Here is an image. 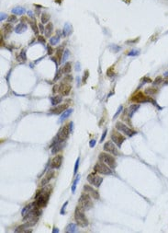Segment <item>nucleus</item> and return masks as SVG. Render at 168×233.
<instances>
[{
  "mask_svg": "<svg viewBox=\"0 0 168 233\" xmlns=\"http://www.w3.org/2000/svg\"><path fill=\"white\" fill-rule=\"evenodd\" d=\"M54 175H55V171H54L53 169L50 170V171H47V173L45 174L44 178H43L42 180H41V187L47 185V184L49 183V182H50V181L54 177Z\"/></svg>",
  "mask_w": 168,
  "mask_h": 233,
  "instance_id": "12",
  "label": "nucleus"
},
{
  "mask_svg": "<svg viewBox=\"0 0 168 233\" xmlns=\"http://www.w3.org/2000/svg\"><path fill=\"white\" fill-rule=\"evenodd\" d=\"M27 28H28V26H27L26 23H24V22L19 23V24H18V26L15 28V31H16V33L21 34V33H23V32L26 31Z\"/></svg>",
  "mask_w": 168,
  "mask_h": 233,
  "instance_id": "18",
  "label": "nucleus"
},
{
  "mask_svg": "<svg viewBox=\"0 0 168 233\" xmlns=\"http://www.w3.org/2000/svg\"><path fill=\"white\" fill-rule=\"evenodd\" d=\"M103 149L107 152H109L110 154L115 155V156H120V152L117 147V145L113 141H107L103 146Z\"/></svg>",
  "mask_w": 168,
  "mask_h": 233,
  "instance_id": "10",
  "label": "nucleus"
},
{
  "mask_svg": "<svg viewBox=\"0 0 168 233\" xmlns=\"http://www.w3.org/2000/svg\"><path fill=\"white\" fill-rule=\"evenodd\" d=\"M84 211L85 210H83L79 205H77L75 211V219L76 221V224L82 227H86L89 225V221L86 218Z\"/></svg>",
  "mask_w": 168,
  "mask_h": 233,
  "instance_id": "2",
  "label": "nucleus"
},
{
  "mask_svg": "<svg viewBox=\"0 0 168 233\" xmlns=\"http://www.w3.org/2000/svg\"><path fill=\"white\" fill-rule=\"evenodd\" d=\"M107 133H108V130L107 129H105L104 130V132H103V135H102V136H101V139H100V142H103L105 140V137H106V135H107Z\"/></svg>",
  "mask_w": 168,
  "mask_h": 233,
  "instance_id": "51",
  "label": "nucleus"
},
{
  "mask_svg": "<svg viewBox=\"0 0 168 233\" xmlns=\"http://www.w3.org/2000/svg\"><path fill=\"white\" fill-rule=\"evenodd\" d=\"M140 108V105L139 104H132V105H131L129 107V109H127V115L129 118H132L133 114L135 113V112L137 111V110Z\"/></svg>",
  "mask_w": 168,
  "mask_h": 233,
  "instance_id": "16",
  "label": "nucleus"
},
{
  "mask_svg": "<svg viewBox=\"0 0 168 233\" xmlns=\"http://www.w3.org/2000/svg\"><path fill=\"white\" fill-rule=\"evenodd\" d=\"M79 180H80V175H77L76 176V178H75V180L74 181V182H73V184H72V193H73V194H75V190H76V186H77V184H78V182H79Z\"/></svg>",
  "mask_w": 168,
  "mask_h": 233,
  "instance_id": "32",
  "label": "nucleus"
},
{
  "mask_svg": "<svg viewBox=\"0 0 168 233\" xmlns=\"http://www.w3.org/2000/svg\"><path fill=\"white\" fill-rule=\"evenodd\" d=\"M84 190H85V192L88 193V194L91 195V197H93L95 200H98L99 198H100L98 191L94 189L90 184H86V185H84Z\"/></svg>",
  "mask_w": 168,
  "mask_h": 233,
  "instance_id": "11",
  "label": "nucleus"
},
{
  "mask_svg": "<svg viewBox=\"0 0 168 233\" xmlns=\"http://www.w3.org/2000/svg\"><path fill=\"white\" fill-rule=\"evenodd\" d=\"M64 48L62 47V46H60V47H58L57 49H56V52H55V57L57 59H58L59 63L62 62V58H63V55H64Z\"/></svg>",
  "mask_w": 168,
  "mask_h": 233,
  "instance_id": "22",
  "label": "nucleus"
},
{
  "mask_svg": "<svg viewBox=\"0 0 168 233\" xmlns=\"http://www.w3.org/2000/svg\"><path fill=\"white\" fill-rule=\"evenodd\" d=\"M28 227H29L26 225V223H25V224H23V225L19 226V227L15 229V232H26V230H27L26 229H28Z\"/></svg>",
  "mask_w": 168,
  "mask_h": 233,
  "instance_id": "36",
  "label": "nucleus"
},
{
  "mask_svg": "<svg viewBox=\"0 0 168 233\" xmlns=\"http://www.w3.org/2000/svg\"><path fill=\"white\" fill-rule=\"evenodd\" d=\"M39 29H40V30H41V32H42V33H43V32H45V28L43 27L42 23L39 25Z\"/></svg>",
  "mask_w": 168,
  "mask_h": 233,
  "instance_id": "54",
  "label": "nucleus"
},
{
  "mask_svg": "<svg viewBox=\"0 0 168 233\" xmlns=\"http://www.w3.org/2000/svg\"><path fill=\"white\" fill-rule=\"evenodd\" d=\"M67 205H68V201H66L65 203L63 205L62 209H61V211H60V214L61 215H65V209H66V206H67Z\"/></svg>",
  "mask_w": 168,
  "mask_h": 233,
  "instance_id": "46",
  "label": "nucleus"
},
{
  "mask_svg": "<svg viewBox=\"0 0 168 233\" xmlns=\"http://www.w3.org/2000/svg\"><path fill=\"white\" fill-rule=\"evenodd\" d=\"M78 205L85 211H88L92 208L93 206V203L91 201V197L88 193H83L81 194L80 198L78 200Z\"/></svg>",
  "mask_w": 168,
  "mask_h": 233,
  "instance_id": "3",
  "label": "nucleus"
},
{
  "mask_svg": "<svg viewBox=\"0 0 168 233\" xmlns=\"http://www.w3.org/2000/svg\"><path fill=\"white\" fill-rule=\"evenodd\" d=\"M17 60L19 61V62H26L27 60V56H26V49H23L22 51L20 52L19 56H17Z\"/></svg>",
  "mask_w": 168,
  "mask_h": 233,
  "instance_id": "28",
  "label": "nucleus"
},
{
  "mask_svg": "<svg viewBox=\"0 0 168 233\" xmlns=\"http://www.w3.org/2000/svg\"><path fill=\"white\" fill-rule=\"evenodd\" d=\"M30 23V26H31V29H32V30H33L34 33H35V34L39 33V30H39V27H38L37 24H36V21L33 19V20H31Z\"/></svg>",
  "mask_w": 168,
  "mask_h": 233,
  "instance_id": "34",
  "label": "nucleus"
},
{
  "mask_svg": "<svg viewBox=\"0 0 168 233\" xmlns=\"http://www.w3.org/2000/svg\"><path fill=\"white\" fill-rule=\"evenodd\" d=\"M111 140L116 144L118 147H121L122 144H123L124 141L126 140V137L124 136L123 135H121L119 130L113 129L111 133Z\"/></svg>",
  "mask_w": 168,
  "mask_h": 233,
  "instance_id": "8",
  "label": "nucleus"
},
{
  "mask_svg": "<svg viewBox=\"0 0 168 233\" xmlns=\"http://www.w3.org/2000/svg\"><path fill=\"white\" fill-rule=\"evenodd\" d=\"M28 15H29V17L33 18V15H34V14H33V12H32V11H29V12H28Z\"/></svg>",
  "mask_w": 168,
  "mask_h": 233,
  "instance_id": "56",
  "label": "nucleus"
},
{
  "mask_svg": "<svg viewBox=\"0 0 168 233\" xmlns=\"http://www.w3.org/2000/svg\"><path fill=\"white\" fill-rule=\"evenodd\" d=\"M115 127H116L117 130H119L120 132L123 133L124 135H127V136H129V137L133 136V135L137 134L136 131H134L133 129H131V128L129 127L127 124H123V123L120 122V121H119V122L116 123V124H115Z\"/></svg>",
  "mask_w": 168,
  "mask_h": 233,
  "instance_id": "6",
  "label": "nucleus"
},
{
  "mask_svg": "<svg viewBox=\"0 0 168 233\" xmlns=\"http://www.w3.org/2000/svg\"><path fill=\"white\" fill-rule=\"evenodd\" d=\"M69 55H70V51L68 49H65L64 52V55H63V58H62V62H61V64H64V63H66V61L68 60V57H69Z\"/></svg>",
  "mask_w": 168,
  "mask_h": 233,
  "instance_id": "35",
  "label": "nucleus"
},
{
  "mask_svg": "<svg viewBox=\"0 0 168 233\" xmlns=\"http://www.w3.org/2000/svg\"><path fill=\"white\" fill-rule=\"evenodd\" d=\"M142 81H144V82H146V83H152V82H153V80H152L150 77H142Z\"/></svg>",
  "mask_w": 168,
  "mask_h": 233,
  "instance_id": "49",
  "label": "nucleus"
},
{
  "mask_svg": "<svg viewBox=\"0 0 168 233\" xmlns=\"http://www.w3.org/2000/svg\"><path fill=\"white\" fill-rule=\"evenodd\" d=\"M98 160L99 161H102L104 163H106L108 166H109L111 169H115L117 167V163H116V160L113 158V156L108 154L106 152H102L99 154L98 156Z\"/></svg>",
  "mask_w": 168,
  "mask_h": 233,
  "instance_id": "5",
  "label": "nucleus"
},
{
  "mask_svg": "<svg viewBox=\"0 0 168 233\" xmlns=\"http://www.w3.org/2000/svg\"><path fill=\"white\" fill-rule=\"evenodd\" d=\"M52 232H53V233H58L59 232V229H57V227H54V229H52Z\"/></svg>",
  "mask_w": 168,
  "mask_h": 233,
  "instance_id": "57",
  "label": "nucleus"
},
{
  "mask_svg": "<svg viewBox=\"0 0 168 233\" xmlns=\"http://www.w3.org/2000/svg\"><path fill=\"white\" fill-rule=\"evenodd\" d=\"M27 20H28V19H27V18H24V17L21 18V21H27Z\"/></svg>",
  "mask_w": 168,
  "mask_h": 233,
  "instance_id": "59",
  "label": "nucleus"
},
{
  "mask_svg": "<svg viewBox=\"0 0 168 233\" xmlns=\"http://www.w3.org/2000/svg\"><path fill=\"white\" fill-rule=\"evenodd\" d=\"M33 206H34V202H33V203H31V204H29V205H27L26 206L22 209V211H21V215H22V216H25L26 215H28L29 213L31 211V209L33 208Z\"/></svg>",
  "mask_w": 168,
  "mask_h": 233,
  "instance_id": "23",
  "label": "nucleus"
},
{
  "mask_svg": "<svg viewBox=\"0 0 168 233\" xmlns=\"http://www.w3.org/2000/svg\"><path fill=\"white\" fill-rule=\"evenodd\" d=\"M60 43V37L58 35H54L50 38V44L51 45H57Z\"/></svg>",
  "mask_w": 168,
  "mask_h": 233,
  "instance_id": "29",
  "label": "nucleus"
},
{
  "mask_svg": "<svg viewBox=\"0 0 168 233\" xmlns=\"http://www.w3.org/2000/svg\"><path fill=\"white\" fill-rule=\"evenodd\" d=\"M7 19V15L5 13H1V17H0V21H3L4 19Z\"/></svg>",
  "mask_w": 168,
  "mask_h": 233,
  "instance_id": "55",
  "label": "nucleus"
},
{
  "mask_svg": "<svg viewBox=\"0 0 168 233\" xmlns=\"http://www.w3.org/2000/svg\"><path fill=\"white\" fill-rule=\"evenodd\" d=\"M71 89L72 87L65 82H63L59 87V91H60V93H62L63 96H68L69 93L71 92Z\"/></svg>",
  "mask_w": 168,
  "mask_h": 233,
  "instance_id": "14",
  "label": "nucleus"
},
{
  "mask_svg": "<svg viewBox=\"0 0 168 233\" xmlns=\"http://www.w3.org/2000/svg\"><path fill=\"white\" fill-rule=\"evenodd\" d=\"M72 32H73L72 26L69 23H65V25H64V30H63V36H64V37H67V36L71 35Z\"/></svg>",
  "mask_w": 168,
  "mask_h": 233,
  "instance_id": "19",
  "label": "nucleus"
},
{
  "mask_svg": "<svg viewBox=\"0 0 168 233\" xmlns=\"http://www.w3.org/2000/svg\"><path fill=\"white\" fill-rule=\"evenodd\" d=\"M86 179H87V182H89L91 185H94L95 187H97V188L100 187V185L103 182V178L100 176H98L97 174H96V172L88 174V176Z\"/></svg>",
  "mask_w": 168,
  "mask_h": 233,
  "instance_id": "9",
  "label": "nucleus"
},
{
  "mask_svg": "<svg viewBox=\"0 0 168 233\" xmlns=\"http://www.w3.org/2000/svg\"><path fill=\"white\" fill-rule=\"evenodd\" d=\"M18 19H17V16L16 15H10L9 17L8 18V22H11V23H14V22H17Z\"/></svg>",
  "mask_w": 168,
  "mask_h": 233,
  "instance_id": "41",
  "label": "nucleus"
},
{
  "mask_svg": "<svg viewBox=\"0 0 168 233\" xmlns=\"http://www.w3.org/2000/svg\"><path fill=\"white\" fill-rule=\"evenodd\" d=\"M57 91H59V86L55 85V86L52 88V93H56Z\"/></svg>",
  "mask_w": 168,
  "mask_h": 233,
  "instance_id": "53",
  "label": "nucleus"
},
{
  "mask_svg": "<svg viewBox=\"0 0 168 233\" xmlns=\"http://www.w3.org/2000/svg\"><path fill=\"white\" fill-rule=\"evenodd\" d=\"M50 19H51V16L47 13H42L41 16V20L42 24H47V23L50 22Z\"/></svg>",
  "mask_w": 168,
  "mask_h": 233,
  "instance_id": "27",
  "label": "nucleus"
},
{
  "mask_svg": "<svg viewBox=\"0 0 168 233\" xmlns=\"http://www.w3.org/2000/svg\"><path fill=\"white\" fill-rule=\"evenodd\" d=\"M79 161H80V157H78L76 160V161H75V170H74V174H76L77 171H78V168H79Z\"/></svg>",
  "mask_w": 168,
  "mask_h": 233,
  "instance_id": "43",
  "label": "nucleus"
},
{
  "mask_svg": "<svg viewBox=\"0 0 168 233\" xmlns=\"http://www.w3.org/2000/svg\"><path fill=\"white\" fill-rule=\"evenodd\" d=\"M52 185H45L43 186V188L41 190L38 191L37 194L35 196V204L37 206L43 208L47 205L49 202V198L52 194Z\"/></svg>",
  "mask_w": 168,
  "mask_h": 233,
  "instance_id": "1",
  "label": "nucleus"
},
{
  "mask_svg": "<svg viewBox=\"0 0 168 233\" xmlns=\"http://www.w3.org/2000/svg\"><path fill=\"white\" fill-rule=\"evenodd\" d=\"M3 29H4V31L6 32L7 34L11 33V31L13 30V28H12V26L10 25V23H5V24L3 25Z\"/></svg>",
  "mask_w": 168,
  "mask_h": 233,
  "instance_id": "33",
  "label": "nucleus"
},
{
  "mask_svg": "<svg viewBox=\"0 0 168 233\" xmlns=\"http://www.w3.org/2000/svg\"><path fill=\"white\" fill-rule=\"evenodd\" d=\"M81 70V66H80V63L77 62L76 64H75V71L76 72H79Z\"/></svg>",
  "mask_w": 168,
  "mask_h": 233,
  "instance_id": "52",
  "label": "nucleus"
},
{
  "mask_svg": "<svg viewBox=\"0 0 168 233\" xmlns=\"http://www.w3.org/2000/svg\"><path fill=\"white\" fill-rule=\"evenodd\" d=\"M131 100L132 102H134V103H145V102H153L154 105H157L153 99L146 96L145 93H143L142 91H138V92H136L135 94H133L131 98Z\"/></svg>",
  "mask_w": 168,
  "mask_h": 233,
  "instance_id": "4",
  "label": "nucleus"
},
{
  "mask_svg": "<svg viewBox=\"0 0 168 233\" xmlns=\"http://www.w3.org/2000/svg\"><path fill=\"white\" fill-rule=\"evenodd\" d=\"M62 73H63V70H62V69L57 70V72H56L55 77H54V78H53V81H54V82H55L56 80H58V79H60V78H61V77H62Z\"/></svg>",
  "mask_w": 168,
  "mask_h": 233,
  "instance_id": "38",
  "label": "nucleus"
},
{
  "mask_svg": "<svg viewBox=\"0 0 168 233\" xmlns=\"http://www.w3.org/2000/svg\"><path fill=\"white\" fill-rule=\"evenodd\" d=\"M76 80H77V83H78V86H79V84H80V77H76Z\"/></svg>",
  "mask_w": 168,
  "mask_h": 233,
  "instance_id": "60",
  "label": "nucleus"
},
{
  "mask_svg": "<svg viewBox=\"0 0 168 233\" xmlns=\"http://www.w3.org/2000/svg\"><path fill=\"white\" fill-rule=\"evenodd\" d=\"M38 41H39L40 43H42V44H45V43H46V40H45V38L43 37V36H41V35L38 36Z\"/></svg>",
  "mask_w": 168,
  "mask_h": 233,
  "instance_id": "48",
  "label": "nucleus"
},
{
  "mask_svg": "<svg viewBox=\"0 0 168 233\" xmlns=\"http://www.w3.org/2000/svg\"><path fill=\"white\" fill-rule=\"evenodd\" d=\"M94 171H95L96 173H99V174H103V175L112 174L111 168L102 161L96 163V165L94 166Z\"/></svg>",
  "mask_w": 168,
  "mask_h": 233,
  "instance_id": "7",
  "label": "nucleus"
},
{
  "mask_svg": "<svg viewBox=\"0 0 168 233\" xmlns=\"http://www.w3.org/2000/svg\"><path fill=\"white\" fill-rule=\"evenodd\" d=\"M71 81H73V76L70 75V74H67V75L65 76V77L64 78V82L68 83V82H71Z\"/></svg>",
  "mask_w": 168,
  "mask_h": 233,
  "instance_id": "44",
  "label": "nucleus"
},
{
  "mask_svg": "<svg viewBox=\"0 0 168 233\" xmlns=\"http://www.w3.org/2000/svg\"><path fill=\"white\" fill-rule=\"evenodd\" d=\"M53 32V25H52V22L47 23L46 27H45V36L46 37H51L52 33Z\"/></svg>",
  "mask_w": 168,
  "mask_h": 233,
  "instance_id": "20",
  "label": "nucleus"
},
{
  "mask_svg": "<svg viewBox=\"0 0 168 233\" xmlns=\"http://www.w3.org/2000/svg\"><path fill=\"white\" fill-rule=\"evenodd\" d=\"M63 73L64 74H70L72 71V64L71 62H66L65 64H64V67H63Z\"/></svg>",
  "mask_w": 168,
  "mask_h": 233,
  "instance_id": "26",
  "label": "nucleus"
},
{
  "mask_svg": "<svg viewBox=\"0 0 168 233\" xmlns=\"http://www.w3.org/2000/svg\"><path fill=\"white\" fill-rule=\"evenodd\" d=\"M62 162H63V156L62 155H57L55 156L52 160H51V167L52 169H59L62 165Z\"/></svg>",
  "mask_w": 168,
  "mask_h": 233,
  "instance_id": "13",
  "label": "nucleus"
},
{
  "mask_svg": "<svg viewBox=\"0 0 168 233\" xmlns=\"http://www.w3.org/2000/svg\"><path fill=\"white\" fill-rule=\"evenodd\" d=\"M164 83L165 85H167L168 84V77H165V79H164Z\"/></svg>",
  "mask_w": 168,
  "mask_h": 233,
  "instance_id": "58",
  "label": "nucleus"
},
{
  "mask_svg": "<svg viewBox=\"0 0 168 233\" xmlns=\"http://www.w3.org/2000/svg\"><path fill=\"white\" fill-rule=\"evenodd\" d=\"M63 100V97L60 96V95H56V96H53L52 98H51V102H52V105H58L59 103H61Z\"/></svg>",
  "mask_w": 168,
  "mask_h": 233,
  "instance_id": "24",
  "label": "nucleus"
},
{
  "mask_svg": "<svg viewBox=\"0 0 168 233\" xmlns=\"http://www.w3.org/2000/svg\"><path fill=\"white\" fill-rule=\"evenodd\" d=\"M34 6L37 7V8H42V7H41V6H39V5H36V4L34 5Z\"/></svg>",
  "mask_w": 168,
  "mask_h": 233,
  "instance_id": "61",
  "label": "nucleus"
},
{
  "mask_svg": "<svg viewBox=\"0 0 168 233\" xmlns=\"http://www.w3.org/2000/svg\"><path fill=\"white\" fill-rule=\"evenodd\" d=\"M88 77H89V71H88V70H86V71H85L84 76H83V78H82L83 84H86V80H87V78H88Z\"/></svg>",
  "mask_w": 168,
  "mask_h": 233,
  "instance_id": "39",
  "label": "nucleus"
},
{
  "mask_svg": "<svg viewBox=\"0 0 168 233\" xmlns=\"http://www.w3.org/2000/svg\"><path fill=\"white\" fill-rule=\"evenodd\" d=\"M76 224H75V223H70L69 225L67 226V227H66V229H65V231L66 232H75V231L77 230V229H76Z\"/></svg>",
  "mask_w": 168,
  "mask_h": 233,
  "instance_id": "30",
  "label": "nucleus"
},
{
  "mask_svg": "<svg viewBox=\"0 0 168 233\" xmlns=\"http://www.w3.org/2000/svg\"><path fill=\"white\" fill-rule=\"evenodd\" d=\"M158 88H147L145 89V93L148 95H155L158 93Z\"/></svg>",
  "mask_w": 168,
  "mask_h": 233,
  "instance_id": "31",
  "label": "nucleus"
},
{
  "mask_svg": "<svg viewBox=\"0 0 168 233\" xmlns=\"http://www.w3.org/2000/svg\"><path fill=\"white\" fill-rule=\"evenodd\" d=\"M122 110H123V106H122V105L119 106V108H118V110H117L116 113H115L114 116H113V120H114V119H116L117 117H118L119 115L120 114V113H121V112H122Z\"/></svg>",
  "mask_w": 168,
  "mask_h": 233,
  "instance_id": "40",
  "label": "nucleus"
},
{
  "mask_svg": "<svg viewBox=\"0 0 168 233\" xmlns=\"http://www.w3.org/2000/svg\"><path fill=\"white\" fill-rule=\"evenodd\" d=\"M26 12V9H25L24 8H22V7H17V8H14L13 9H12V13L14 14V15H23V14Z\"/></svg>",
  "mask_w": 168,
  "mask_h": 233,
  "instance_id": "25",
  "label": "nucleus"
},
{
  "mask_svg": "<svg viewBox=\"0 0 168 233\" xmlns=\"http://www.w3.org/2000/svg\"><path fill=\"white\" fill-rule=\"evenodd\" d=\"M162 81H164V80H163V77H161V76H159V77H157L156 78L154 79V82H153V84H154V85H158V84H160Z\"/></svg>",
  "mask_w": 168,
  "mask_h": 233,
  "instance_id": "47",
  "label": "nucleus"
},
{
  "mask_svg": "<svg viewBox=\"0 0 168 233\" xmlns=\"http://www.w3.org/2000/svg\"><path fill=\"white\" fill-rule=\"evenodd\" d=\"M52 45H51V44H47V55H52L54 52L53 48H52Z\"/></svg>",
  "mask_w": 168,
  "mask_h": 233,
  "instance_id": "42",
  "label": "nucleus"
},
{
  "mask_svg": "<svg viewBox=\"0 0 168 233\" xmlns=\"http://www.w3.org/2000/svg\"><path fill=\"white\" fill-rule=\"evenodd\" d=\"M139 54H140V52L138 50H132L130 53H128L127 55L128 56H136V55H139Z\"/></svg>",
  "mask_w": 168,
  "mask_h": 233,
  "instance_id": "45",
  "label": "nucleus"
},
{
  "mask_svg": "<svg viewBox=\"0 0 168 233\" xmlns=\"http://www.w3.org/2000/svg\"><path fill=\"white\" fill-rule=\"evenodd\" d=\"M68 108H69L68 103H64V104H61V105H58L57 107L54 108V109L51 110V113H53V114H62Z\"/></svg>",
  "mask_w": 168,
  "mask_h": 233,
  "instance_id": "15",
  "label": "nucleus"
},
{
  "mask_svg": "<svg viewBox=\"0 0 168 233\" xmlns=\"http://www.w3.org/2000/svg\"><path fill=\"white\" fill-rule=\"evenodd\" d=\"M107 76L108 77H113L114 76V66H112L107 70Z\"/></svg>",
  "mask_w": 168,
  "mask_h": 233,
  "instance_id": "37",
  "label": "nucleus"
},
{
  "mask_svg": "<svg viewBox=\"0 0 168 233\" xmlns=\"http://www.w3.org/2000/svg\"><path fill=\"white\" fill-rule=\"evenodd\" d=\"M164 77H168V72H166V73L164 74Z\"/></svg>",
  "mask_w": 168,
  "mask_h": 233,
  "instance_id": "62",
  "label": "nucleus"
},
{
  "mask_svg": "<svg viewBox=\"0 0 168 233\" xmlns=\"http://www.w3.org/2000/svg\"><path fill=\"white\" fill-rule=\"evenodd\" d=\"M73 111H74V110L72 109V108H70V109L68 108L67 110H65V111H64V113L61 114V117H60V119H59V123H63L64 120H66L67 118H69L70 115L73 113Z\"/></svg>",
  "mask_w": 168,
  "mask_h": 233,
  "instance_id": "17",
  "label": "nucleus"
},
{
  "mask_svg": "<svg viewBox=\"0 0 168 233\" xmlns=\"http://www.w3.org/2000/svg\"><path fill=\"white\" fill-rule=\"evenodd\" d=\"M64 146V142H62V143H58V144H56V145H54L53 147H52V154L54 155V154H56V153H58L60 150H62Z\"/></svg>",
  "mask_w": 168,
  "mask_h": 233,
  "instance_id": "21",
  "label": "nucleus"
},
{
  "mask_svg": "<svg viewBox=\"0 0 168 233\" xmlns=\"http://www.w3.org/2000/svg\"><path fill=\"white\" fill-rule=\"evenodd\" d=\"M96 143H97V141H96V139H91V140H90V142H89V147H94L96 146Z\"/></svg>",
  "mask_w": 168,
  "mask_h": 233,
  "instance_id": "50",
  "label": "nucleus"
}]
</instances>
